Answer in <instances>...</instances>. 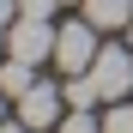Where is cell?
I'll return each instance as SVG.
<instances>
[{
    "mask_svg": "<svg viewBox=\"0 0 133 133\" xmlns=\"http://www.w3.org/2000/svg\"><path fill=\"white\" fill-rule=\"evenodd\" d=\"M85 73H91V85H97V97H103V103H121V97L133 91V55L115 49V42H103L97 61L85 66Z\"/></svg>",
    "mask_w": 133,
    "mask_h": 133,
    "instance_id": "6da1fadb",
    "label": "cell"
},
{
    "mask_svg": "<svg viewBox=\"0 0 133 133\" xmlns=\"http://www.w3.org/2000/svg\"><path fill=\"white\" fill-rule=\"evenodd\" d=\"M97 49H103V42H97V24H91V18H73V24L55 30V66H61V73H85V66L97 61Z\"/></svg>",
    "mask_w": 133,
    "mask_h": 133,
    "instance_id": "7a4b0ae2",
    "label": "cell"
},
{
    "mask_svg": "<svg viewBox=\"0 0 133 133\" xmlns=\"http://www.w3.org/2000/svg\"><path fill=\"white\" fill-rule=\"evenodd\" d=\"M6 55H18V61H55V24L49 18H30V12H18L12 18V30H6Z\"/></svg>",
    "mask_w": 133,
    "mask_h": 133,
    "instance_id": "3957f363",
    "label": "cell"
},
{
    "mask_svg": "<svg viewBox=\"0 0 133 133\" xmlns=\"http://www.w3.org/2000/svg\"><path fill=\"white\" fill-rule=\"evenodd\" d=\"M61 103H66V91H61V85L36 79L30 91L18 97V121H24L30 133H55V127H61Z\"/></svg>",
    "mask_w": 133,
    "mask_h": 133,
    "instance_id": "277c9868",
    "label": "cell"
},
{
    "mask_svg": "<svg viewBox=\"0 0 133 133\" xmlns=\"http://www.w3.org/2000/svg\"><path fill=\"white\" fill-rule=\"evenodd\" d=\"M79 6L97 30H127L133 24V0H79Z\"/></svg>",
    "mask_w": 133,
    "mask_h": 133,
    "instance_id": "5b68a950",
    "label": "cell"
},
{
    "mask_svg": "<svg viewBox=\"0 0 133 133\" xmlns=\"http://www.w3.org/2000/svg\"><path fill=\"white\" fill-rule=\"evenodd\" d=\"M30 85H36V66H30V61H18V55L0 61V91H6V97H24Z\"/></svg>",
    "mask_w": 133,
    "mask_h": 133,
    "instance_id": "8992f818",
    "label": "cell"
},
{
    "mask_svg": "<svg viewBox=\"0 0 133 133\" xmlns=\"http://www.w3.org/2000/svg\"><path fill=\"white\" fill-rule=\"evenodd\" d=\"M55 133H103V121L91 115V109H73V115H61V127Z\"/></svg>",
    "mask_w": 133,
    "mask_h": 133,
    "instance_id": "52a82bcc",
    "label": "cell"
},
{
    "mask_svg": "<svg viewBox=\"0 0 133 133\" xmlns=\"http://www.w3.org/2000/svg\"><path fill=\"white\" fill-rule=\"evenodd\" d=\"M103 133H133V103H115L103 115Z\"/></svg>",
    "mask_w": 133,
    "mask_h": 133,
    "instance_id": "ba28073f",
    "label": "cell"
},
{
    "mask_svg": "<svg viewBox=\"0 0 133 133\" xmlns=\"http://www.w3.org/2000/svg\"><path fill=\"white\" fill-rule=\"evenodd\" d=\"M61 0H18V12H30V18H55Z\"/></svg>",
    "mask_w": 133,
    "mask_h": 133,
    "instance_id": "9c48e42d",
    "label": "cell"
},
{
    "mask_svg": "<svg viewBox=\"0 0 133 133\" xmlns=\"http://www.w3.org/2000/svg\"><path fill=\"white\" fill-rule=\"evenodd\" d=\"M0 133H30V127H24V121L12 115V121H0Z\"/></svg>",
    "mask_w": 133,
    "mask_h": 133,
    "instance_id": "30bf717a",
    "label": "cell"
},
{
    "mask_svg": "<svg viewBox=\"0 0 133 133\" xmlns=\"http://www.w3.org/2000/svg\"><path fill=\"white\" fill-rule=\"evenodd\" d=\"M6 30H12V24H6V18H0V55H6Z\"/></svg>",
    "mask_w": 133,
    "mask_h": 133,
    "instance_id": "8fae6325",
    "label": "cell"
},
{
    "mask_svg": "<svg viewBox=\"0 0 133 133\" xmlns=\"http://www.w3.org/2000/svg\"><path fill=\"white\" fill-rule=\"evenodd\" d=\"M0 97H6V91H0ZM0 121H6V103H0Z\"/></svg>",
    "mask_w": 133,
    "mask_h": 133,
    "instance_id": "7c38bea8",
    "label": "cell"
},
{
    "mask_svg": "<svg viewBox=\"0 0 133 133\" xmlns=\"http://www.w3.org/2000/svg\"><path fill=\"white\" fill-rule=\"evenodd\" d=\"M127 42H133V24H127Z\"/></svg>",
    "mask_w": 133,
    "mask_h": 133,
    "instance_id": "4fadbf2b",
    "label": "cell"
}]
</instances>
